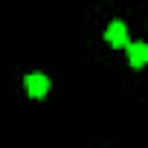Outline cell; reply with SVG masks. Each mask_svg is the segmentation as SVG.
<instances>
[{
  "label": "cell",
  "mask_w": 148,
  "mask_h": 148,
  "mask_svg": "<svg viewBox=\"0 0 148 148\" xmlns=\"http://www.w3.org/2000/svg\"><path fill=\"white\" fill-rule=\"evenodd\" d=\"M105 38H108L110 47H128V44H131V41H128V26H125L122 21H113V23L108 26Z\"/></svg>",
  "instance_id": "cell-1"
},
{
  "label": "cell",
  "mask_w": 148,
  "mask_h": 148,
  "mask_svg": "<svg viewBox=\"0 0 148 148\" xmlns=\"http://www.w3.org/2000/svg\"><path fill=\"white\" fill-rule=\"evenodd\" d=\"M128 55H131V64L134 67H142L148 61V47L139 41V44H128Z\"/></svg>",
  "instance_id": "cell-3"
},
{
  "label": "cell",
  "mask_w": 148,
  "mask_h": 148,
  "mask_svg": "<svg viewBox=\"0 0 148 148\" xmlns=\"http://www.w3.org/2000/svg\"><path fill=\"white\" fill-rule=\"evenodd\" d=\"M26 90L32 99H44L47 90H49V79L41 76V73H32V76H26Z\"/></svg>",
  "instance_id": "cell-2"
}]
</instances>
